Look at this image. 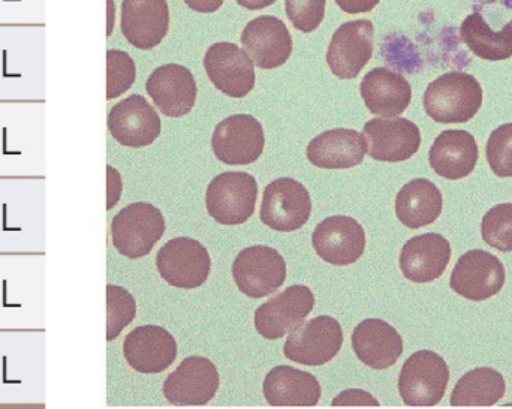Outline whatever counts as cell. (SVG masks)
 <instances>
[{
	"mask_svg": "<svg viewBox=\"0 0 512 409\" xmlns=\"http://www.w3.org/2000/svg\"><path fill=\"white\" fill-rule=\"evenodd\" d=\"M424 110L438 123H465L483 107V87L474 75L447 72L427 86Z\"/></svg>",
	"mask_w": 512,
	"mask_h": 409,
	"instance_id": "6da1fadb",
	"label": "cell"
},
{
	"mask_svg": "<svg viewBox=\"0 0 512 409\" xmlns=\"http://www.w3.org/2000/svg\"><path fill=\"white\" fill-rule=\"evenodd\" d=\"M164 234V215L149 203L129 204L111 222L114 248L131 260L147 257Z\"/></svg>",
	"mask_w": 512,
	"mask_h": 409,
	"instance_id": "7a4b0ae2",
	"label": "cell"
},
{
	"mask_svg": "<svg viewBox=\"0 0 512 409\" xmlns=\"http://www.w3.org/2000/svg\"><path fill=\"white\" fill-rule=\"evenodd\" d=\"M448 383L447 362L433 351H418L400 371L399 393L408 407H435L444 399Z\"/></svg>",
	"mask_w": 512,
	"mask_h": 409,
	"instance_id": "3957f363",
	"label": "cell"
},
{
	"mask_svg": "<svg viewBox=\"0 0 512 409\" xmlns=\"http://www.w3.org/2000/svg\"><path fill=\"white\" fill-rule=\"evenodd\" d=\"M258 183L252 174L228 171L210 182L206 192L209 215L222 225H242L254 215Z\"/></svg>",
	"mask_w": 512,
	"mask_h": 409,
	"instance_id": "277c9868",
	"label": "cell"
},
{
	"mask_svg": "<svg viewBox=\"0 0 512 409\" xmlns=\"http://www.w3.org/2000/svg\"><path fill=\"white\" fill-rule=\"evenodd\" d=\"M343 330L339 321L321 315L298 324L289 332L283 354L303 366H324L342 350Z\"/></svg>",
	"mask_w": 512,
	"mask_h": 409,
	"instance_id": "5b68a950",
	"label": "cell"
},
{
	"mask_svg": "<svg viewBox=\"0 0 512 409\" xmlns=\"http://www.w3.org/2000/svg\"><path fill=\"white\" fill-rule=\"evenodd\" d=\"M156 267L161 278L171 287L195 290L209 279L212 258L206 246L198 240L177 237L159 249Z\"/></svg>",
	"mask_w": 512,
	"mask_h": 409,
	"instance_id": "8992f818",
	"label": "cell"
},
{
	"mask_svg": "<svg viewBox=\"0 0 512 409\" xmlns=\"http://www.w3.org/2000/svg\"><path fill=\"white\" fill-rule=\"evenodd\" d=\"M312 198L297 180L282 177L265 188L259 218L262 224L280 233L300 230L309 221Z\"/></svg>",
	"mask_w": 512,
	"mask_h": 409,
	"instance_id": "52a82bcc",
	"label": "cell"
},
{
	"mask_svg": "<svg viewBox=\"0 0 512 409\" xmlns=\"http://www.w3.org/2000/svg\"><path fill=\"white\" fill-rule=\"evenodd\" d=\"M233 278L240 293L262 299L276 293L286 281V263L280 252L268 246H251L237 255Z\"/></svg>",
	"mask_w": 512,
	"mask_h": 409,
	"instance_id": "ba28073f",
	"label": "cell"
},
{
	"mask_svg": "<svg viewBox=\"0 0 512 409\" xmlns=\"http://www.w3.org/2000/svg\"><path fill=\"white\" fill-rule=\"evenodd\" d=\"M221 386L218 368L206 357H188L168 375L164 396L176 407H204L212 402Z\"/></svg>",
	"mask_w": 512,
	"mask_h": 409,
	"instance_id": "9c48e42d",
	"label": "cell"
},
{
	"mask_svg": "<svg viewBox=\"0 0 512 409\" xmlns=\"http://www.w3.org/2000/svg\"><path fill=\"white\" fill-rule=\"evenodd\" d=\"M504 285V264L496 255L481 249L462 255L451 273V290L471 302L492 299Z\"/></svg>",
	"mask_w": 512,
	"mask_h": 409,
	"instance_id": "30bf717a",
	"label": "cell"
},
{
	"mask_svg": "<svg viewBox=\"0 0 512 409\" xmlns=\"http://www.w3.org/2000/svg\"><path fill=\"white\" fill-rule=\"evenodd\" d=\"M264 146V129L251 114L227 117L213 132V153L227 165L254 164L264 152Z\"/></svg>",
	"mask_w": 512,
	"mask_h": 409,
	"instance_id": "8fae6325",
	"label": "cell"
},
{
	"mask_svg": "<svg viewBox=\"0 0 512 409\" xmlns=\"http://www.w3.org/2000/svg\"><path fill=\"white\" fill-rule=\"evenodd\" d=\"M107 125L117 143L134 149L155 143L162 131L161 117L141 95L128 96L114 105Z\"/></svg>",
	"mask_w": 512,
	"mask_h": 409,
	"instance_id": "7c38bea8",
	"label": "cell"
},
{
	"mask_svg": "<svg viewBox=\"0 0 512 409\" xmlns=\"http://www.w3.org/2000/svg\"><path fill=\"white\" fill-rule=\"evenodd\" d=\"M315 306V296L304 285H292L255 312V329L268 341H277L303 323Z\"/></svg>",
	"mask_w": 512,
	"mask_h": 409,
	"instance_id": "4fadbf2b",
	"label": "cell"
},
{
	"mask_svg": "<svg viewBox=\"0 0 512 409\" xmlns=\"http://www.w3.org/2000/svg\"><path fill=\"white\" fill-rule=\"evenodd\" d=\"M375 26L370 20L348 21L334 32L327 50V63L340 80L357 78L372 59Z\"/></svg>",
	"mask_w": 512,
	"mask_h": 409,
	"instance_id": "5bb4252c",
	"label": "cell"
},
{
	"mask_svg": "<svg viewBox=\"0 0 512 409\" xmlns=\"http://www.w3.org/2000/svg\"><path fill=\"white\" fill-rule=\"evenodd\" d=\"M204 68L216 89L231 98H245L255 87V65L243 48L216 42L204 56Z\"/></svg>",
	"mask_w": 512,
	"mask_h": 409,
	"instance_id": "9a60e30c",
	"label": "cell"
},
{
	"mask_svg": "<svg viewBox=\"0 0 512 409\" xmlns=\"http://www.w3.org/2000/svg\"><path fill=\"white\" fill-rule=\"evenodd\" d=\"M316 255L331 266L345 267L357 263L366 251V233L361 224L349 216H330L312 234Z\"/></svg>",
	"mask_w": 512,
	"mask_h": 409,
	"instance_id": "2e32d148",
	"label": "cell"
},
{
	"mask_svg": "<svg viewBox=\"0 0 512 409\" xmlns=\"http://www.w3.org/2000/svg\"><path fill=\"white\" fill-rule=\"evenodd\" d=\"M369 155L375 161L403 162L420 150V128L403 117L373 119L364 125Z\"/></svg>",
	"mask_w": 512,
	"mask_h": 409,
	"instance_id": "e0dca14e",
	"label": "cell"
},
{
	"mask_svg": "<svg viewBox=\"0 0 512 409\" xmlns=\"http://www.w3.org/2000/svg\"><path fill=\"white\" fill-rule=\"evenodd\" d=\"M123 356L140 374H161L176 362L177 342L164 327H137L123 342Z\"/></svg>",
	"mask_w": 512,
	"mask_h": 409,
	"instance_id": "ac0fdd59",
	"label": "cell"
},
{
	"mask_svg": "<svg viewBox=\"0 0 512 409\" xmlns=\"http://www.w3.org/2000/svg\"><path fill=\"white\" fill-rule=\"evenodd\" d=\"M242 44L254 65L261 69L285 65L294 47L288 27L273 15H261L249 21L242 32Z\"/></svg>",
	"mask_w": 512,
	"mask_h": 409,
	"instance_id": "d6986e66",
	"label": "cell"
},
{
	"mask_svg": "<svg viewBox=\"0 0 512 409\" xmlns=\"http://www.w3.org/2000/svg\"><path fill=\"white\" fill-rule=\"evenodd\" d=\"M146 90L167 117L186 116L197 102L198 87L194 75L177 63L156 68L147 80Z\"/></svg>",
	"mask_w": 512,
	"mask_h": 409,
	"instance_id": "ffe728a7",
	"label": "cell"
},
{
	"mask_svg": "<svg viewBox=\"0 0 512 409\" xmlns=\"http://www.w3.org/2000/svg\"><path fill=\"white\" fill-rule=\"evenodd\" d=\"M170 29L167 0H123L122 33L140 50L158 47Z\"/></svg>",
	"mask_w": 512,
	"mask_h": 409,
	"instance_id": "44dd1931",
	"label": "cell"
},
{
	"mask_svg": "<svg viewBox=\"0 0 512 409\" xmlns=\"http://www.w3.org/2000/svg\"><path fill=\"white\" fill-rule=\"evenodd\" d=\"M451 260V245L436 233L421 234L405 243L400 252V270L408 281L427 284L444 275Z\"/></svg>",
	"mask_w": 512,
	"mask_h": 409,
	"instance_id": "7402d4cb",
	"label": "cell"
},
{
	"mask_svg": "<svg viewBox=\"0 0 512 409\" xmlns=\"http://www.w3.org/2000/svg\"><path fill=\"white\" fill-rule=\"evenodd\" d=\"M352 350L364 365L385 371L396 365L403 354V339L387 321L369 318L355 327Z\"/></svg>",
	"mask_w": 512,
	"mask_h": 409,
	"instance_id": "603a6c76",
	"label": "cell"
},
{
	"mask_svg": "<svg viewBox=\"0 0 512 409\" xmlns=\"http://www.w3.org/2000/svg\"><path fill=\"white\" fill-rule=\"evenodd\" d=\"M367 140L354 129L337 128L322 132L307 146V159L316 168L348 170L364 161Z\"/></svg>",
	"mask_w": 512,
	"mask_h": 409,
	"instance_id": "cb8c5ba5",
	"label": "cell"
},
{
	"mask_svg": "<svg viewBox=\"0 0 512 409\" xmlns=\"http://www.w3.org/2000/svg\"><path fill=\"white\" fill-rule=\"evenodd\" d=\"M360 93L370 113L382 117H397L411 104L412 87L399 72L375 68L364 75Z\"/></svg>",
	"mask_w": 512,
	"mask_h": 409,
	"instance_id": "d4e9b609",
	"label": "cell"
},
{
	"mask_svg": "<svg viewBox=\"0 0 512 409\" xmlns=\"http://www.w3.org/2000/svg\"><path fill=\"white\" fill-rule=\"evenodd\" d=\"M478 156L480 149L474 135L460 129H450L436 138L429 152V162L438 176L460 180L474 173Z\"/></svg>",
	"mask_w": 512,
	"mask_h": 409,
	"instance_id": "484cf974",
	"label": "cell"
},
{
	"mask_svg": "<svg viewBox=\"0 0 512 409\" xmlns=\"http://www.w3.org/2000/svg\"><path fill=\"white\" fill-rule=\"evenodd\" d=\"M262 392L271 407H316L322 390L309 372L277 366L265 377Z\"/></svg>",
	"mask_w": 512,
	"mask_h": 409,
	"instance_id": "4316f807",
	"label": "cell"
},
{
	"mask_svg": "<svg viewBox=\"0 0 512 409\" xmlns=\"http://www.w3.org/2000/svg\"><path fill=\"white\" fill-rule=\"evenodd\" d=\"M444 209V197L435 183L415 179L406 183L396 197V215L411 230L427 227L438 221Z\"/></svg>",
	"mask_w": 512,
	"mask_h": 409,
	"instance_id": "83f0119b",
	"label": "cell"
},
{
	"mask_svg": "<svg viewBox=\"0 0 512 409\" xmlns=\"http://www.w3.org/2000/svg\"><path fill=\"white\" fill-rule=\"evenodd\" d=\"M462 41L468 45L475 56L490 62L507 60L512 56V26L495 32L490 29L480 12L468 15L460 27Z\"/></svg>",
	"mask_w": 512,
	"mask_h": 409,
	"instance_id": "f1b7e54d",
	"label": "cell"
},
{
	"mask_svg": "<svg viewBox=\"0 0 512 409\" xmlns=\"http://www.w3.org/2000/svg\"><path fill=\"white\" fill-rule=\"evenodd\" d=\"M504 377L492 368H478L460 378L451 395L453 407H493L505 396Z\"/></svg>",
	"mask_w": 512,
	"mask_h": 409,
	"instance_id": "f546056e",
	"label": "cell"
},
{
	"mask_svg": "<svg viewBox=\"0 0 512 409\" xmlns=\"http://www.w3.org/2000/svg\"><path fill=\"white\" fill-rule=\"evenodd\" d=\"M137 315V303L125 288L107 287V341H114Z\"/></svg>",
	"mask_w": 512,
	"mask_h": 409,
	"instance_id": "4dcf8cb0",
	"label": "cell"
},
{
	"mask_svg": "<svg viewBox=\"0 0 512 409\" xmlns=\"http://www.w3.org/2000/svg\"><path fill=\"white\" fill-rule=\"evenodd\" d=\"M484 242L501 252H512V203L498 204L484 215Z\"/></svg>",
	"mask_w": 512,
	"mask_h": 409,
	"instance_id": "1f68e13d",
	"label": "cell"
},
{
	"mask_svg": "<svg viewBox=\"0 0 512 409\" xmlns=\"http://www.w3.org/2000/svg\"><path fill=\"white\" fill-rule=\"evenodd\" d=\"M137 78V68L126 51H107V99L119 98L131 89Z\"/></svg>",
	"mask_w": 512,
	"mask_h": 409,
	"instance_id": "d6a6232c",
	"label": "cell"
},
{
	"mask_svg": "<svg viewBox=\"0 0 512 409\" xmlns=\"http://www.w3.org/2000/svg\"><path fill=\"white\" fill-rule=\"evenodd\" d=\"M486 155L496 176L512 177V123L499 126L490 134Z\"/></svg>",
	"mask_w": 512,
	"mask_h": 409,
	"instance_id": "836d02e7",
	"label": "cell"
},
{
	"mask_svg": "<svg viewBox=\"0 0 512 409\" xmlns=\"http://www.w3.org/2000/svg\"><path fill=\"white\" fill-rule=\"evenodd\" d=\"M327 0H285L286 15L300 32L310 33L321 26Z\"/></svg>",
	"mask_w": 512,
	"mask_h": 409,
	"instance_id": "e575fe53",
	"label": "cell"
},
{
	"mask_svg": "<svg viewBox=\"0 0 512 409\" xmlns=\"http://www.w3.org/2000/svg\"><path fill=\"white\" fill-rule=\"evenodd\" d=\"M122 195V180L113 167H107V210L113 209Z\"/></svg>",
	"mask_w": 512,
	"mask_h": 409,
	"instance_id": "d590c367",
	"label": "cell"
},
{
	"mask_svg": "<svg viewBox=\"0 0 512 409\" xmlns=\"http://www.w3.org/2000/svg\"><path fill=\"white\" fill-rule=\"evenodd\" d=\"M381 0H336L337 6L346 14L370 12L379 5Z\"/></svg>",
	"mask_w": 512,
	"mask_h": 409,
	"instance_id": "8d00e7d4",
	"label": "cell"
},
{
	"mask_svg": "<svg viewBox=\"0 0 512 409\" xmlns=\"http://www.w3.org/2000/svg\"><path fill=\"white\" fill-rule=\"evenodd\" d=\"M185 3L189 8L201 12V14H212L221 9L224 0H185Z\"/></svg>",
	"mask_w": 512,
	"mask_h": 409,
	"instance_id": "74e56055",
	"label": "cell"
},
{
	"mask_svg": "<svg viewBox=\"0 0 512 409\" xmlns=\"http://www.w3.org/2000/svg\"><path fill=\"white\" fill-rule=\"evenodd\" d=\"M276 0H237L240 6L249 9V11H259V9L268 8L273 5Z\"/></svg>",
	"mask_w": 512,
	"mask_h": 409,
	"instance_id": "f35d334b",
	"label": "cell"
},
{
	"mask_svg": "<svg viewBox=\"0 0 512 409\" xmlns=\"http://www.w3.org/2000/svg\"><path fill=\"white\" fill-rule=\"evenodd\" d=\"M108 6H110V21H108V35L111 33V27L114 26L113 20H114V5L113 0H108Z\"/></svg>",
	"mask_w": 512,
	"mask_h": 409,
	"instance_id": "ab89813d",
	"label": "cell"
},
{
	"mask_svg": "<svg viewBox=\"0 0 512 409\" xmlns=\"http://www.w3.org/2000/svg\"><path fill=\"white\" fill-rule=\"evenodd\" d=\"M510 24H511V26H512V20L510 21Z\"/></svg>",
	"mask_w": 512,
	"mask_h": 409,
	"instance_id": "60d3db41",
	"label": "cell"
}]
</instances>
